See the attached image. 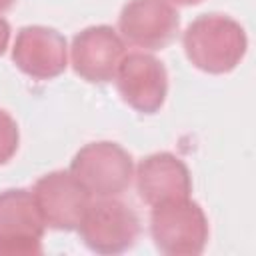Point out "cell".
<instances>
[{"mask_svg": "<svg viewBox=\"0 0 256 256\" xmlns=\"http://www.w3.org/2000/svg\"><path fill=\"white\" fill-rule=\"evenodd\" d=\"M44 220L34 194L24 188L0 192V254L34 256L42 252Z\"/></svg>", "mask_w": 256, "mask_h": 256, "instance_id": "obj_5", "label": "cell"}, {"mask_svg": "<svg viewBox=\"0 0 256 256\" xmlns=\"http://www.w3.org/2000/svg\"><path fill=\"white\" fill-rule=\"evenodd\" d=\"M18 142H20V132L16 120L6 110L0 108V166L12 160V156L18 150Z\"/></svg>", "mask_w": 256, "mask_h": 256, "instance_id": "obj_12", "label": "cell"}, {"mask_svg": "<svg viewBox=\"0 0 256 256\" xmlns=\"http://www.w3.org/2000/svg\"><path fill=\"white\" fill-rule=\"evenodd\" d=\"M14 64L34 80H52L68 66L66 38L48 26H24L12 48Z\"/></svg>", "mask_w": 256, "mask_h": 256, "instance_id": "obj_10", "label": "cell"}, {"mask_svg": "<svg viewBox=\"0 0 256 256\" xmlns=\"http://www.w3.org/2000/svg\"><path fill=\"white\" fill-rule=\"evenodd\" d=\"M150 234L164 254L196 256L206 248L210 228L200 204L188 196L152 206Z\"/></svg>", "mask_w": 256, "mask_h": 256, "instance_id": "obj_2", "label": "cell"}, {"mask_svg": "<svg viewBox=\"0 0 256 256\" xmlns=\"http://www.w3.org/2000/svg\"><path fill=\"white\" fill-rule=\"evenodd\" d=\"M16 0H0V12H4V10H8V8H12V4H14Z\"/></svg>", "mask_w": 256, "mask_h": 256, "instance_id": "obj_14", "label": "cell"}, {"mask_svg": "<svg viewBox=\"0 0 256 256\" xmlns=\"http://www.w3.org/2000/svg\"><path fill=\"white\" fill-rule=\"evenodd\" d=\"M76 230L92 252L122 254L136 244L140 236V218L128 204L116 200V196L100 198L90 202Z\"/></svg>", "mask_w": 256, "mask_h": 256, "instance_id": "obj_4", "label": "cell"}, {"mask_svg": "<svg viewBox=\"0 0 256 256\" xmlns=\"http://www.w3.org/2000/svg\"><path fill=\"white\" fill-rule=\"evenodd\" d=\"M172 2H176V4H184V6H190V4H198V2H202V0H172Z\"/></svg>", "mask_w": 256, "mask_h": 256, "instance_id": "obj_15", "label": "cell"}, {"mask_svg": "<svg viewBox=\"0 0 256 256\" xmlns=\"http://www.w3.org/2000/svg\"><path fill=\"white\" fill-rule=\"evenodd\" d=\"M136 190L148 206H156L166 200L188 198L192 192V176L178 156L156 152L138 164Z\"/></svg>", "mask_w": 256, "mask_h": 256, "instance_id": "obj_11", "label": "cell"}, {"mask_svg": "<svg viewBox=\"0 0 256 256\" xmlns=\"http://www.w3.org/2000/svg\"><path fill=\"white\" fill-rule=\"evenodd\" d=\"M72 176L96 198L120 196L134 176L132 156L116 142H90L70 162Z\"/></svg>", "mask_w": 256, "mask_h": 256, "instance_id": "obj_3", "label": "cell"}, {"mask_svg": "<svg viewBox=\"0 0 256 256\" xmlns=\"http://www.w3.org/2000/svg\"><path fill=\"white\" fill-rule=\"evenodd\" d=\"M182 46L186 58L198 70L226 74L242 62L248 38L234 18L224 14H202L188 24Z\"/></svg>", "mask_w": 256, "mask_h": 256, "instance_id": "obj_1", "label": "cell"}, {"mask_svg": "<svg viewBox=\"0 0 256 256\" xmlns=\"http://www.w3.org/2000/svg\"><path fill=\"white\" fill-rule=\"evenodd\" d=\"M118 28L128 44L160 50L176 38L180 16L170 0H128L118 16Z\"/></svg>", "mask_w": 256, "mask_h": 256, "instance_id": "obj_7", "label": "cell"}, {"mask_svg": "<svg viewBox=\"0 0 256 256\" xmlns=\"http://www.w3.org/2000/svg\"><path fill=\"white\" fill-rule=\"evenodd\" d=\"M32 194L44 224L54 230H76L92 202V194L72 172L64 170H54L38 178Z\"/></svg>", "mask_w": 256, "mask_h": 256, "instance_id": "obj_6", "label": "cell"}, {"mask_svg": "<svg viewBox=\"0 0 256 256\" xmlns=\"http://www.w3.org/2000/svg\"><path fill=\"white\" fill-rule=\"evenodd\" d=\"M8 42H10V24L6 18L0 16V56L6 52Z\"/></svg>", "mask_w": 256, "mask_h": 256, "instance_id": "obj_13", "label": "cell"}, {"mask_svg": "<svg viewBox=\"0 0 256 256\" xmlns=\"http://www.w3.org/2000/svg\"><path fill=\"white\" fill-rule=\"evenodd\" d=\"M116 86L122 100L136 112L154 114L162 108L168 92L164 64L146 52L124 54L116 70Z\"/></svg>", "mask_w": 256, "mask_h": 256, "instance_id": "obj_8", "label": "cell"}, {"mask_svg": "<svg viewBox=\"0 0 256 256\" xmlns=\"http://www.w3.org/2000/svg\"><path fill=\"white\" fill-rule=\"evenodd\" d=\"M74 72L92 84L110 82L126 54L124 40L112 26H88L72 40Z\"/></svg>", "mask_w": 256, "mask_h": 256, "instance_id": "obj_9", "label": "cell"}]
</instances>
